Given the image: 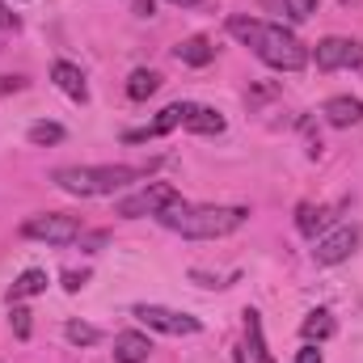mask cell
<instances>
[{"instance_id": "26", "label": "cell", "mask_w": 363, "mask_h": 363, "mask_svg": "<svg viewBox=\"0 0 363 363\" xmlns=\"http://www.w3.org/2000/svg\"><path fill=\"white\" fill-rule=\"evenodd\" d=\"M17 89H26L21 77H0V97H4V93H17Z\"/></svg>"}, {"instance_id": "10", "label": "cell", "mask_w": 363, "mask_h": 363, "mask_svg": "<svg viewBox=\"0 0 363 363\" xmlns=\"http://www.w3.org/2000/svg\"><path fill=\"white\" fill-rule=\"evenodd\" d=\"M148 355H152L148 334H140V330L114 334V363H148Z\"/></svg>"}, {"instance_id": "27", "label": "cell", "mask_w": 363, "mask_h": 363, "mask_svg": "<svg viewBox=\"0 0 363 363\" xmlns=\"http://www.w3.org/2000/svg\"><path fill=\"white\" fill-rule=\"evenodd\" d=\"M296 363H321V351H317V347L308 342L304 351H296Z\"/></svg>"}, {"instance_id": "29", "label": "cell", "mask_w": 363, "mask_h": 363, "mask_svg": "<svg viewBox=\"0 0 363 363\" xmlns=\"http://www.w3.org/2000/svg\"><path fill=\"white\" fill-rule=\"evenodd\" d=\"M13 26H17V17H13L4 4H0V30H13Z\"/></svg>"}, {"instance_id": "6", "label": "cell", "mask_w": 363, "mask_h": 363, "mask_svg": "<svg viewBox=\"0 0 363 363\" xmlns=\"http://www.w3.org/2000/svg\"><path fill=\"white\" fill-rule=\"evenodd\" d=\"M321 72H338V68H359L363 72V43L355 38H321L313 51Z\"/></svg>"}, {"instance_id": "30", "label": "cell", "mask_w": 363, "mask_h": 363, "mask_svg": "<svg viewBox=\"0 0 363 363\" xmlns=\"http://www.w3.org/2000/svg\"><path fill=\"white\" fill-rule=\"evenodd\" d=\"M169 4H178V9H190V4H203V0H169Z\"/></svg>"}, {"instance_id": "14", "label": "cell", "mask_w": 363, "mask_h": 363, "mask_svg": "<svg viewBox=\"0 0 363 363\" xmlns=\"http://www.w3.org/2000/svg\"><path fill=\"white\" fill-rule=\"evenodd\" d=\"M330 207H321V203H300L296 207V228L304 233V237H317V233H325L330 228Z\"/></svg>"}, {"instance_id": "25", "label": "cell", "mask_w": 363, "mask_h": 363, "mask_svg": "<svg viewBox=\"0 0 363 363\" xmlns=\"http://www.w3.org/2000/svg\"><path fill=\"white\" fill-rule=\"evenodd\" d=\"M300 127H304V131H313V123H308V118H300ZM308 157H321V135H308Z\"/></svg>"}, {"instance_id": "21", "label": "cell", "mask_w": 363, "mask_h": 363, "mask_svg": "<svg viewBox=\"0 0 363 363\" xmlns=\"http://www.w3.org/2000/svg\"><path fill=\"white\" fill-rule=\"evenodd\" d=\"M60 140H64L60 123H34L30 127V144H60Z\"/></svg>"}, {"instance_id": "4", "label": "cell", "mask_w": 363, "mask_h": 363, "mask_svg": "<svg viewBox=\"0 0 363 363\" xmlns=\"http://www.w3.org/2000/svg\"><path fill=\"white\" fill-rule=\"evenodd\" d=\"M85 233L81 216H68V211H47V216H30L21 224V237L30 241H47V245H68Z\"/></svg>"}, {"instance_id": "3", "label": "cell", "mask_w": 363, "mask_h": 363, "mask_svg": "<svg viewBox=\"0 0 363 363\" xmlns=\"http://www.w3.org/2000/svg\"><path fill=\"white\" fill-rule=\"evenodd\" d=\"M140 174L144 169H135V165H64V169H55V186L68 194H81V199H97V194H114V190L131 186Z\"/></svg>"}, {"instance_id": "8", "label": "cell", "mask_w": 363, "mask_h": 363, "mask_svg": "<svg viewBox=\"0 0 363 363\" xmlns=\"http://www.w3.org/2000/svg\"><path fill=\"white\" fill-rule=\"evenodd\" d=\"M355 250H359V228H355V224H342V228H334L330 237L317 241L313 258H317L321 267H338V262H347Z\"/></svg>"}, {"instance_id": "20", "label": "cell", "mask_w": 363, "mask_h": 363, "mask_svg": "<svg viewBox=\"0 0 363 363\" xmlns=\"http://www.w3.org/2000/svg\"><path fill=\"white\" fill-rule=\"evenodd\" d=\"M64 334H68L72 347H93V342H101V330H93V325H85V321H68Z\"/></svg>"}, {"instance_id": "12", "label": "cell", "mask_w": 363, "mask_h": 363, "mask_svg": "<svg viewBox=\"0 0 363 363\" xmlns=\"http://www.w3.org/2000/svg\"><path fill=\"white\" fill-rule=\"evenodd\" d=\"M51 81H55L60 89L68 93L72 101H89V85H85V72H81L77 64H68V60H60V64L51 68Z\"/></svg>"}, {"instance_id": "28", "label": "cell", "mask_w": 363, "mask_h": 363, "mask_svg": "<svg viewBox=\"0 0 363 363\" xmlns=\"http://www.w3.org/2000/svg\"><path fill=\"white\" fill-rule=\"evenodd\" d=\"M135 13H140V17H152V13H157V0H135Z\"/></svg>"}, {"instance_id": "9", "label": "cell", "mask_w": 363, "mask_h": 363, "mask_svg": "<svg viewBox=\"0 0 363 363\" xmlns=\"http://www.w3.org/2000/svg\"><path fill=\"white\" fill-rule=\"evenodd\" d=\"M190 114H194V101H174V106H165V110H161V114H157L148 127H140V131H127L123 140H127V144H144V140L169 135V131H174V127H182Z\"/></svg>"}, {"instance_id": "15", "label": "cell", "mask_w": 363, "mask_h": 363, "mask_svg": "<svg viewBox=\"0 0 363 363\" xmlns=\"http://www.w3.org/2000/svg\"><path fill=\"white\" fill-rule=\"evenodd\" d=\"M38 291H47V271L30 267V271H21L17 279H13V287H9V304H21V300H30V296H38Z\"/></svg>"}, {"instance_id": "13", "label": "cell", "mask_w": 363, "mask_h": 363, "mask_svg": "<svg viewBox=\"0 0 363 363\" xmlns=\"http://www.w3.org/2000/svg\"><path fill=\"white\" fill-rule=\"evenodd\" d=\"M174 55H178V64H190V68H207L211 60H216V47H211V38H203V34H194V38H186L174 47Z\"/></svg>"}, {"instance_id": "22", "label": "cell", "mask_w": 363, "mask_h": 363, "mask_svg": "<svg viewBox=\"0 0 363 363\" xmlns=\"http://www.w3.org/2000/svg\"><path fill=\"white\" fill-rule=\"evenodd\" d=\"M13 334L26 342L30 338V308H21V304H13Z\"/></svg>"}, {"instance_id": "18", "label": "cell", "mask_w": 363, "mask_h": 363, "mask_svg": "<svg viewBox=\"0 0 363 363\" xmlns=\"http://www.w3.org/2000/svg\"><path fill=\"white\" fill-rule=\"evenodd\" d=\"M245 334H250V351H254V359L258 363H274L271 351H267V334H262V317L254 313V308H245Z\"/></svg>"}, {"instance_id": "1", "label": "cell", "mask_w": 363, "mask_h": 363, "mask_svg": "<svg viewBox=\"0 0 363 363\" xmlns=\"http://www.w3.org/2000/svg\"><path fill=\"white\" fill-rule=\"evenodd\" d=\"M228 34H233L237 43L254 47V55H258L267 68H274V72H300V68L308 64V47H304L291 30L274 26V21H258V17H228Z\"/></svg>"}, {"instance_id": "19", "label": "cell", "mask_w": 363, "mask_h": 363, "mask_svg": "<svg viewBox=\"0 0 363 363\" xmlns=\"http://www.w3.org/2000/svg\"><path fill=\"white\" fill-rule=\"evenodd\" d=\"M300 334H304V342H325V338L334 334V317H330L325 308H317V313H308V317H304Z\"/></svg>"}, {"instance_id": "11", "label": "cell", "mask_w": 363, "mask_h": 363, "mask_svg": "<svg viewBox=\"0 0 363 363\" xmlns=\"http://www.w3.org/2000/svg\"><path fill=\"white\" fill-rule=\"evenodd\" d=\"M321 114H325L330 127H359L363 123V101L359 97H330V101L321 106Z\"/></svg>"}, {"instance_id": "17", "label": "cell", "mask_w": 363, "mask_h": 363, "mask_svg": "<svg viewBox=\"0 0 363 363\" xmlns=\"http://www.w3.org/2000/svg\"><path fill=\"white\" fill-rule=\"evenodd\" d=\"M157 89H161V77H157L152 68H135V72L127 77V97H131V101H144V97H152Z\"/></svg>"}, {"instance_id": "2", "label": "cell", "mask_w": 363, "mask_h": 363, "mask_svg": "<svg viewBox=\"0 0 363 363\" xmlns=\"http://www.w3.org/2000/svg\"><path fill=\"white\" fill-rule=\"evenodd\" d=\"M169 233H178V237H190V241H216V237H228V233H237L245 220H250V207H220V203H211V207H165L161 216H157Z\"/></svg>"}, {"instance_id": "5", "label": "cell", "mask_w": 363, "mask_h": 363, "mask_svg": "<svg viewBox=\"0 0 363 363\" xmlns=\"http://www.w3.org/2000/svg\"><path fill=\"white\" fill-rule=\"evenodd\" d=\"M182 194L174 182H148L144 190H135V194H127L114 211L123 216V220H140V216H161L165 207H174Z\"/></svg>"}, {"instance_id": "16", "label": "cell", "mask_w": 363, "mask_h": 363, "mask_svg": "<svg viewBox=\"0 0 363 363\" xmlns=\"http://www.w3.org/2000/svg\"><path fill=\"white\" fill-rule=\"evenodd\" d=\"M186 127L199 131V135H220V131H224V114L211 110V106H194V114L186 118Z\"/></svg>"}, {"instance_id": "24", "label": "cell", "mask_w": 363, "mask_h": 363, "mask_svg": "<svg viewBox=\"0 0 363 363\" xmlns=\"http://www.w3.org/2000/svg\"><path fill=\"white\" fill-rule=\"evenodd\" d=\"M85 283H89V271H68L64 274V287H68V291H81Z\"/></svg>"}, {"instance_id": "23", "label": "cell", "mask_w": 363, "mask_h": 363, "mask_svg": "<svg viewBox=\"0 0 363 363\" xmlns=\"http://www.w3.org/2000/svg\"><path fill=\"white\" fill-rule=\"evenodd\" d=\"M283 4H287V13H291L296 21H304V17L317 13V0H283Z\"/></svg>"}, {"instance_id": "7", "label": "cell", "mask_w": 363, "mask_h": 363, "mask_svg": "<svg viewBox=\"0 0 363 363\" xmlns=\"http://www.w3.org/2000/svg\"><path fill=\"white\" fill-rule=\"evenodd\" d=\"M148 330H157V334H174V338H190V334H199V321L194 317H186V313H174V308H161V304H135L131 308Z\"/></svg>"}]
</instances>
